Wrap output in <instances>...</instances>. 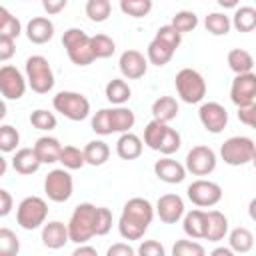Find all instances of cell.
<instances>
[{"mask_svg":"<svg viewBox=\"0 0 256 256\" xmlns=\"http://www.w3.org/2000/svg\"><path fill=\"white\" fill-rule=\"evenodd\" d=\"M62 46L66 48L68 58L76 66H88V64H92L96 60L94 52H92L90 36L80 28H68L62 34Z\"/></svg>","mask_w":256,"mask_h":256,"instance_id":"3957f363","label":"cell"},{"mask_svg":"<svg viewBox=\"0 0 256 256\" xmlns=\"http://www.w3.org/2000/svg\"><path fill=\"white\" fill-rule=\"evenodd\" d=\"M256 144L248 136H232L220 146V158L228 166H244L254 160Z\"/></svg>","mask_w":256,"mask_h":256,"instance_id":"ba28073f","label":"cell"},{"mask_svg":"<svg viewBox=\"0 0 256 256\" xmlns=\"http://www.w3.org/2000/svg\"><path fill=\"white\" fill-rule=\"evenodd\" d=\"M254 66H256V60H254Z\"/></svg>","mask_w":256,"mask_h":256,"instance_id":"6125c7cd","label":"cell"},{"mask_svg":"<svg viewBox=\"0 0 256 256\" xmlns=\"http://www.w3.org/2000/svg\"><path fill=\"white\" fill-rule=\"evenodd\" d=\"M232 26L238 32H252L256 30V8L252 6H238L232 16Z\"/></svg>","mask_w":256,"mask_h":256,"instance_id":"1f68e13d","label":"cell"},{"mask_svg":"<svg viewBox=\"0 0 256 256\" xmlns=\"http://www.w3.org/2000/svg\"><path fill=\"white\" fill-rule=\"evenodd\" d=\"M172 256H206V250L200 242L176 240L174 246H172Z\"/></svg>","mask_w":256,"mask_h":256,"instance_id":"ee69618b","label":"cell"},{"mask_svg":"<svg viewBox=\"0 0 256 256\" xmlns=\"http://www.w3.org/2000/svg\"><path fill=\"white\" fill-rule=\"evenodd\" d=\"M154 218V208L146 198H130L120 214L118 220V232L124 240H140L146 230L150 228Z\"/></svg>","mask_w":256,"mask_h":256,"instance_id":"6da1fadb","label":"cell"},{"mask_svg":"<svg viewBox=\"0 0 256 256\" xmlns=\"http://www.w3.org/2000/svg\"><path fill=\"white\" fill-rule=\"evenodd\" d=\"M112 228V212L104 206H98V216H96V236H106Z\"/></svg>","mask_w":256,"mask_h":256,"instance_id":"c3c4849f","label":"cell"},{"mask_svg":"<svg viewBox=\"0 0 256 256\" xmlns=\"http://www.w3.org/2000/svg\"><path fill=\"white\" fill-rule=\"evenodd\" d=\"M52 106L56 112H60L64 118L72 122H80L88 118L90 114V102L84 94L72 92V90H62L52 98Z\"/></svg>","mask_w":256,"mask_h":256,"instance_id":"8992f818","label":"cell"},{"mask_svg":"<svg viewBox=\"0 0 256 256\" xmlns=\"http://www.w3.org/2000/svg\"><path fill=\"white\" fill-rule=\"evenodd\" d=\"M92 130L100 136L112 134V118H110V108H102L92 116Z\"/></svg>","mask_w":256,"mask_h":256,"instance_id":"f6af8a7d","label":"cell"},{"mask_svg":"<svg viewBox=\"0 0 256 256\" xmlns=\"http://www.w3.org/2000/svg\"><path fill=\"white\" fill-rule=\"evenodd\" d=\"M230 100L238 108H246V106L256 102V72L240 74L232 80Z\"/></svg>","mask_w":256,"mask_h":256,"instance_id":"7c38bea8","label":"cell"},{"mask_svg":"<svg viewBox=\"0 0 256 256\" xmlns=\"http://www.w3.org/2000/svg\"><path fill=\"white\" fill-rule=\"evenodd\" d=\"M174 86L180 100L186 104H198L206 96V80L194 68H182L174 78Z\"/></svg>","mask_w":256,"mask_h":256,"instance_id":"5b68a950","label":"cell"},{"mask_svg":"<svg viewBox=\"0 0 256 256\" xmlns=\"http://www.w3.org/2000/svg\"><path fill=\"white\" fill-rule=\"evenodd\" d=\"M20 240L10 228H0V256H18Z\"/></svg>","mask_w":256,"mask_h":256,"instance_id":"ab89813d","label":"cell"},{"mask_svg":"<svg viewBox=\"0 0 256 256\" xmlns=\"http://www.w3.org/2000/svg\"><path fill=\"white\" fill-rule=\"evenodd\" d=\"M156 38H160V40H164L166 44H170L174 50L180 46V42H182V34L172 26V24H164V26H160L158 30H156Z\"/></svg>","mask_w":256,"mask_h":256,"instance_id":"7dc6e473","label":"cell"},{"mask_svg":"<svg viewBox=\"0 0 256 256\" xmlns=\"http://www.w3.org/2000/svg\"><path fill=\"white\" fill-rule=\"evenodd\" d=\"M180 144H182L180 134H178L174 128L168 126V130H166V134H164V138H162V142H160L158 152L164 154V156H170V154H174V152L180 150Z\"/></svg>","mask_w":256,"mask_h":256,"instance_id":"bcb514c9","label":"cell"},{"mask_svg":"<svg viewBox=\"0 0 256 256\" xmlns=\"http://www.w3.org/2000/svg\"><path fill=\"white\" fill-rule=\"evenodd\" d=\"M166 130H168V124L158 122V120H150V122L146 124V128H144V144H146L150 150H156V152H158L160 142H162Z\"/></svg>","mask_w":256,"mask_h":256,"instance_id":"836d02e7","label":"cell"},{"mask_svg":"<svg viewBox=\"0 0 256 256\" xmlns=\"http://www.w3.org/2000/svg\"><path fill=\"white\" fill-rule=\"evenodd\" d=\"M12 210V196L6 188L0 190V216H8Z\"/></svg>","mask_w":256,"mask_h":256,"instance_id":"11a10c76","label":"cell"},{"mask_svg":"<svg viewBox=\"0 0 256 256\" xmlns=\"http://www.w3.org/2000/svg\"><path fill=\"white\" fill-rule=\"evenodd\" d=\"M104 92H106L108 102H112V104H116V106H124V102H128L130 96H132V90H130L128 82L122 80V78H112V80L106 84V90H104Z\"/></svg>","mask_w":256,"mask_h":256,"instance_id":"f1b7e54d","label":"cell"},{"mask_svg":"<svg viewBox=\"0 0 256 256\" xmlns=\"http://www.w3.org/2000/svg\"><path fill=\"white\" fill-rule=\"evenodd\" d=\"M186 196H188V200L194 206H198V208H210V206H216L222 200V188H220V184H216L212 180L198 178V180H194L186 188Z\"/></svg>","mask_w":256,"mask_h":256,"instance_id":"30bf717a","label":"cell"},{"mask_svg":"<svg viewBox=\"0 0 256 256\" xmlns=\"http://www.w3.org/2000/svg\"><path fill=\"white\" fill-rule=\"evenodd\" d=\"M178 116V102L172 96H160L152 102V120L168 124Z\"/></svg>","mask_w":256,"mask_h":256,"instance_id":"484cf974","label":"cell"},{"mask_svg":"<svg viewBox=\"0 0 256 256\" xmlns=\"http://www.w3.org/2000/svg\"><path fill=\"white\" fill-rule=\"evenodd\" d=\"M72 256H98V252H96V248H92V246H88V244H80V246L72 252Z\"/></svg>","mask_w":256,"mask_h":256,"instance_id":"9f6ffc18","label":"cell"},{"mask_svg":"<svg viewBox=\"0 0 256 256\" xmlns=\"http://www.w3.org/2000/svg\"><path fill=\"white\" fill-rule=\"evenodd\" d=\"M110 118H112V132H118V134L130 132V128H132L134 122H136L134 112H132L130 108H126V106L110 108Z\"/></svg>","mask_w":256,"mask_h":256,"instance_id":"f546056e","label":"cell"},{"mask_svg":"<svg viewBox=\"0 0 256 256\" xmlns=\"http://www.w3.org/2000/svg\"><path fill=\"white\" fill-rule=\"evenodd\" d=\"M96 216H98V206L90 202L78 204L68 220L70 242L80 246V244H86L92 236H96Z\"/></svg>","mask_w":256,"mask_h":256,"instance_id":"7a4b0ae2","label":"cell"},{"mask_svg":"<svg viewBox=\"0 0 256 256\" xmlns=\"http://www.w3.org/2000/svg\"><path fill=\"white\" fill-rule=\"evenodd\" d=\"M136 256H166V250L158 240H144L140 242Z\"/></svg>","mask_w":256,"mask_h":256,"instance_id":"681fc988","label":"cell"},{"mask_svg":"<svg viewBox=\"0 0 256 256\" xmlns=\"http://www.w3.org/2000/svg\"><path fill=\"white\" fill-rule=\"evenodd\" d=\"M106 256H136V250L126 242H116L106 250Z\"/></svg>","mask_w":256,"mask_h":256,"instance_id":"f5cc1de1","label":"cell"},{"mask_svg":"<svg viewBox=\"0 0 256 256\" xmlns=\"http://www.w3.org/2000/svg\"><path fill=\"white\" fill-rule=\"evenodd\" d=\"M118 68H120V72H122L124 78H128V80H138V78H142V76L146 74V70H148V58H144V54L138 52V50H132V48H130V50H124V52L120 54Z\"/></svg>","mask_w":256,"mask_h":256,"instance_id":"9a60e30c","label":"cell"},{"mask_svg":"<svg viewBox=\"0 0 256 256\" xmlns=\"http://www.w3.org/2000/svg\"><path fill=\"white\" fill-rule=\"evenodd\" d=\"M208 256H236V252H234L230 246H218V248H214Z\"/></svg>","mask_w":256,"mask_h":256,"instance_id":"6f0895ef","label":"cell"},{"mask_svg":"<svg viewBox=\"0 0 256 256\" xmlns=\"http://www.w3.org/2000/svg\"><path fill=\"white\" fill-rule=\"evenodd\" d=\"M70 242V234H68V224L60 222V220H52L46 222L42 226V244L50 250H58L64 248Z\"/></svg>","mask_w":256,"mask_h":256,"instance_id":"ac0fdd59","label":"cell"},{"mask_svg":"<svg viewBox=\"0 0 256 256\" xmlns=\"http://www.w3.org/2000/svg\"><path fill=\"white\" fill-rule=\"evenodd\" d=\"M226 62H228L230 70H232L236 76L248 74V72H252V68H254V58H252V54H250L248 50H244V48H232V50L228 52V56H226Z\"/></svg>","mask_w":256,"mask_h":256,"instance_id":"4316f807","label":"cell"},{"mask_svg":"<svg viewBox=\"0 0 256 256\" xmlns=\"http://www.w3.org/2000/svg\"><path fill=\"white\" fill-rule=\"evenodd\" d=\"M216 162H218L216 152L210 146L198 144V146L190 148V152L186 154V164L184 166H186V172H190L194 176H208V174L214 172Z\"/></svg>","mask_w":256,"mask_h":256,"instance_id":"8fae6325","label":"cell"},{"mask_svg":"<svg viewBox=\"0 0 256 256\" xmlns=\"http://www.w3.org/2000/svg\"><path fill=\"white\" fill-rule=\"evenodd\" d=\"M180 34H186V32H192L196 26H198V16L192 12V10H180L172 16V22H170Z\"/></svg>","mask_w":256,"mask_h":256,"instance_id":"f35d334b","label":"cell"},{"mask_svg":"<svg viewBox=\"0 0 256 256\" xmlns=\"http://www.w3.org/2000/svg\"><path fill=\"white\" fill-rule=\"evenodd\" d=\"M24 70H26L28 86L36 94H48L54 88V72H52V66H50L48 58H44L40 54H34L30 58H26Z\"/></svg>","mask_w":256,"mask_h":256,"instance_id":"277c9868","label":"cell"},{"mask_svg":"<svg viewBox=\"0 0 256 256\" xmlns=\"http://www.w3.org/2000/svg\"><path fill=\"white\" fill-rule=\"evenodd\" d=\"M44 192L52 202H66L74 192V180L66 168H54L44 178Z\"/></svg>","mask_w":256,"mask_h":256,"instance_id":"9c48e42d","label":"cell"},{"mask_svg":"<svg viewBox=\"0 0 256 256\" xmlns=\"http://www.w3.org/2000/svg\"><path fill=\"white\" fill-rule=\"evenodd\" d=\"M54 36V24L46 16H36L26 24V38L32 44H46Z\"/></svg>","mask_w":256,"mask_h":256,"instance_id":"d6986e66","label":"cell"},{"mask_svg":"<svg viewBox=\"0 0 256 256\" xmlns=\"http://www.w3.org/2000/svg\"><path fill=\"white\" fill-rule=\"evenodd\" d=\"M84 10L92 22H104V20H108V16L112 12V4H110V0H88Z\"/></svg>","mask_w":256,"mask_h":256,"instance_id":"8d00e7d4","label":"cell"},{"mask_svg":"<svg viewBox=\"0 0 256 256\" xmlns=\"http://www.w3.org/2000/svg\"><path fill=\"white\" fill-rule=\"evenodd\" d=\"M14 52H16L14 40L8 38V36H0V60H2V62L10 60V58L14 56Z\"/></svg>","mask_w":256,"mask_h":256,"instance_id":"816d5d0a","label":"cell"},{"mask_svg":"<svg viewBox=\"0 0 256 256\" xmlns=\"http://www.w3.org/2000/svg\"><path fill=\"white\" fill-rule=\"evenodd\" d=\"M30 124H32L36 130L50 132V130L56 128L58 120H56V116H54L52 112H48V110H44V108H38V110H34V112L30 114Z\"/></svg>","mask_w":256,"mask_h":256,"instance_id":"60d3db41","label":"cell"},{"mask_svg":"<svg viewBox=\"0 0 256 256\" xmlns=\"http://www.w3.org/2000/svg\"><path fill=\"white\" fill-rule=\"evenodd\" d=\"M142 148H144V144H142L140 136H136L132 132L120 134V138L116 142V154L122 160H136L142 154Z\"/></svg>","mask_w":256,"mask_h":256,"instance_id":"603a6c76","label":"cell"},{"mask_svg":"<svg viewBox=\"0 0 256 256\" xmlns=\"http://www.w3.org/2000/svg\"><path fill=\"white\" fill-rule=\"evenodd\" d=\"M248 216L256 222V198H252V200H250V204H248Z\"/></svg>","mask_w":256,"mask_h":256,"instance_id":"680465c9","label":"cell"},{"mask_svg":"<svg viewBox=\"0 0 256 256\" xmlns=\"http://www.w3.org/2000/svg\"><path fill=\"white\" fill-rule=\"evenodd\" d=\"M228 244L230 248L236 252V254H246L254 248V234L244 228V226H238L234 230H230L228 234Z\"/></svg>","mask_w":256,"mask_h":256,"instance_id":"83f0119b","label":"cell"},{"mask_svg":"<svg viewBox=\"0 0 256 256\" xmlns=\"http://www.w3.org/2000/svg\"><path fill=\"white\" fill-rule=\"evenodd\" d=\"M156 214L164 224H176L184 218V200L178 194H164L156 202Z\"/></svg>","mask_w":256,"mask_h":256,"instance_id":"2e32d148","label":"cell"},{"mask_svg":"<svg viewBox=\"0 0 256 256\" xmlns=\"http://www.w3.org/2000/svg\"><path fill=\"white\" fill-rule=\"evenodd\" d=\"M18 144H20L18 130L10 124H2L0 126V150L4 154H8V152H14L18 148Z\"/></svg>","mask_w":256,"mask_h":256,"instance_id":"b9f144b4","label":"cell"},{"mask_svg":"<svg viewBox=\"0 0 256 256\" xmlns=\"http://www.w3.org/2000/svg\"><path fill=\"white\" fill-rule=\"evenodd\" d=\"M174 48L170 46V44H166L164 40H160V38H156L154 36V40L148 44V48H146V58H148V62L150 64H154V66H166L170 60H172V56H174Z\"/></svg>","mask_w":256,"mask_h":256,"instance_id":"cb8c5ba5","label":"cell"},{"mask_svg":"<svg viewBox=\"0 0 256 256\" xmlns=\"http://www.w3.org/2000/svg\"><path fill=\"white\" fill-rule=\"evenodd\" d=\"M66 4H68L66 0H44V2H42V8H44L50 16H54V14H58L60 10H64Z\"/></svg>","mask_w":256,"mask_h":256,"instance_id":"db71d44e","label":"cell"},{"mask_svg":"<svg viewBox=\"0 0 256 256\" xmlns=\"http://www.w3.org/2000/svg\"><path fill=\"white\" fill-rule=\"evenodd\" d=\"M120 10L126 16L142 18L152 10V0H122L120 2Z\"/></svg>","mask_w":256,"mask_h":256,"instance_id":"7bdbcfd3","label":"cell"},{"mask_svg":"<svg viewBox=\"0 0 256 256\" xmlns=\"http://www.w3.org/2000/svg\"><path fill=\"white\" fill-rule=\"evenodd\" d=\"M84 158L90 166H102L110 158V148L104 140H92L84 146Z\"/></svg>","mask_w":256,"mask_h":256,"instance_id":"4dcf8cb0","label":"cell"},{"mask_svg":"<svg viewBox=\"0 0 256 256\" xmlns=\"http://www.w3.org/2000/svg\"><path fill=\"white\" fill-rule=\"evenodd\" d=\"M252 164H254V168H256V154H254V160H252Z\"/></svg>","mask_w":256,"mask_h":256,"instance_id":"94428289","label":"cell"},{"mask_svg":"<svg viewBox=\"0 0 256 256\" xmlns=\"http://www.w3.org/2000/svg\"><path fill=\"white\" fill-rule=\"evenodd\" d=\"M228 234V218L220 210H210L208 212V224H206V236L204 240L208 242H220Z\"/></svg>","mask_w":256,"mask_h":256,"instance_id":"d4e9b609","label":"cell"},{"mask_svg":"<svg viewBox=\"0 0 256 256\" xmlns=\"http://www.w3.org/2000/svg\"><path fill=\"white\" fill-rule=\"evenodd\" d=\"M218 4H220L222 8H234V10L238 8V2H236V0H226V2H224V0H218Z\"/></svg>","mask_w":256,"mask_h":256,"instance_id":"91938a15","label":"cell"},{"mask_svg":"<svg viewBox=\"0 0 256 256\" xmlns=\"http://www.w3.org/2000/svg\"><path fill=\"white\" fill-rule=\"evenodd\" d=\"M62 144L58 138H52V136H42L36 140L34 144V152L38 154L40 162L42 164H54V162H60V154H62Z\"/></svg>","mask_w":256,"mask_h":256,"instance_id":"44dd1931","label":"cell"},{"mask_svg":"<svg viewBox=\"0 0 256 256\" xmlns=\"http://www.w3.org/2000/svg\"><path fill=\"white\" fill-rule=\"evenodd\" d=\"M154 174L158 176V180H162L166 184H180L186 178V166L180 164L178 160H172L170 156H164V158L156 160Z\"/></svg>","mask_w":256,"mask_h":256,"instance_id":"e0dca14e","label":"cell"},{"mask_svg":"<svg viewBox=\"0 0 256 256\" xmlns=\"http://www.w3.org/2000/svg\"><path fill=\"white\" fill-rule=\"evenodd\" d=\"M238 120L256 130V102L246 108H238Z\"/></svg>","mask_w":256,"mask_h":256,"instance_id":"f907efd6","label":"cell"},{"mask_svg":"<svg viewBox=\"0 0 256 256\" xmlns=\"http://www.w3.org/2000/svg\"><path fill=\"white\" fill-rule=\"evenodd\" d=\"M48 204L40 196H26L16 208V222L24 230H36L46 224Z\"/></svg>","mask_w":256,"mask_h":256,"instance_id":"52a82bcc","label":"cell"},{"mask_svg":"<svg viewBox=\"0 0 256 256\" xmlns=\"http://www.w3.org/2000/svg\"><path fill=\"white\" fill-rule=\"evenodd\" d=\"M198 118L210 134H220L228 124V110L218 102H204L198 110Z\"/></svg>","mask_w":256,"mask_h":256,"instance_id":"5bb4252c","label":"cell"},{"mask_svg":"<svg viewBox=\"0 0 256 256\" xmlns=\"http://www.w3.org/2000/svg\"><path fill=\"white\" fill-rule=\"evenodd\" d=\"M22 32L20 20L16 16H12L4 6H0V36H8L12 40H16Z\"/></svg>","mask_w":256,"mask_h":256,"instance_id":"e575fe53","label":"cell"},{"mask_svg":"<svg viewBox=\"0 0 256 256\" xmlns=\"http://www.w3.org/2000/svg\"><path fill=\"white\" fill-rule=\"evenodd\" d=\"M26 78L16 66L4 64L0 68V92L4 100H20L26 92Z\"/></svg>","mask_w":256,"mask_h":256,"instance_id":"4fadbf2b","label":"cell"},{"mask_svg":"<svg viewBox=\"0 0 256 256\" xmlns=\"http://www.w3.org/2000/svg\"><path fill=\"white\" fill-rule=\"evenodd\" d=\"M204 26L212 36H226L232 28V20L222 12H210L204 20Z\"/></svg>","mask_w":256,"mask_h":256,"instance_id":"d6a6232c","label":"cell"},{"mask_svg":"<svg viewBox=\"0 0 256 256\" xmlns=\"http://www.w3.org/2000/svg\"><path fill=\"white\" fill-rule=\"evenodd\" d=\"M42 166L38 154L34 152V148H20L16 150L14 158H12V168L22 174V176H30L34 172H38V168Z\"/></svg>","mask_w":256,"mask_h":256,"instance_id":"7402d4cb","label":"cell"},{"mask_svg":"<svg viewBox=\"0 0 256 256\" xmlns=\"http://www.w3.org/2000/svg\"><path fill=\"white\" fill-rule=\"evenodd\" d=\"M90 44H92V52H94V58H110L114 52H116V44L110 36L106 34H96V36H90Z\"/></svg>","mask_w":256,"mask_h":256,"instance_id":"d590c367","label":"cell"},{"mask_svg":"<svg viewBox=\"0 0 256 256\" xmlns=\"http://www.w3.org/2000/svg\"><path fill=\"white\" fill-rule=\"evenodd\" d=\"M206 224H208V212L196 208V210H190L184 214L182 228H184L186 236H190L192 240H202L206 236Z\"/></svg>","mask_w":256,"mask_h":256,"instance_id":"ffe728a7","label":"cell"},{"mask_svg":"<svg viewBox=\"0 0 256 256\" xmlns=\"http://www.w3.org/2000/svg\"><path fill=\"white\" fill-rule=\"evenodd\" d=\"M60 162L66 170H78L86 164V158H84V150L76 148V146H64L62 148V154H60Z\"/></svg>","mask_w":256,"mask_h":256,"instance_id":"74e56055","label":"cell"}]
</instances>
